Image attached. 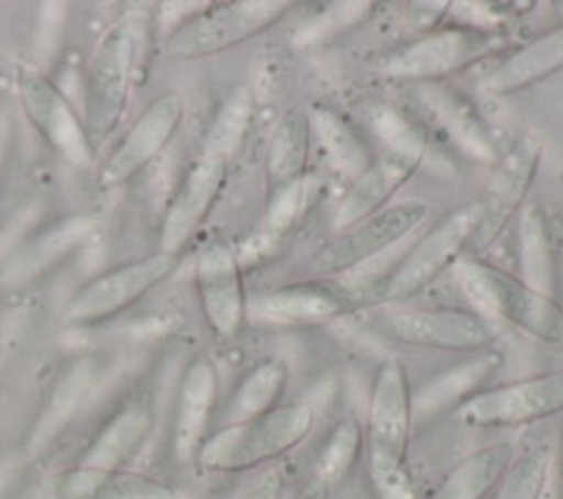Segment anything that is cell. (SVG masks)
I'll list each match as a JSON object with an SVG mask.
<instances>
[{"mask_svg": "<svg viewBox=\"0 0 563 499\" xmlns=\"http://www.w3.org/2000/svg\"><path fill=\"white\" fill-rule=\"evenodd\" d=\"M178 255L165 251L119 264L81 286L66 306L64 319L73 325L106 321L163 284L174 273Z\"/></svg>", "mask_w": 563, "mask_h": 499, "instance_id": "8fae6325", "label": "cell"}, {"mask_svg": "<svg viewBox=\"0 0 563 499\" xmlns=\"http://www.w3.org/2000/svg\"><path fill=\"white\" fill-rule=\"evenodd\" d=\"M374 127L391 154H398L420 165L427 152V138L416 123H411L407 117L391 108H380L374 114Z\"/></svg>", "mask_w": 563, "mask_h": 499, "instance_id": "e575fe53", "label": "cell"}, {"mask_svg": "<svg viewBox=\"0 0 563 499\" xmlns=\"http://www.w3.org/2000/svg\"><path fill=\"white\" fill-rule=\"evenodd\" d=\"M499 42V35L484 26L431 29L396 51L383 64V73L394 79L435 81L488 57Z\"/></svg>", "mask_w": 563, "mask_h": 499, "instance_id": "30bf717a", "label": "cell"}, {"mask_svg": "<svg viewBox=\"0 0 563 499\" xmlns=\"http://www.w3.org/2000/svg\"><path fill=\"white\" fill-rule=\"evenodd\" d=\"M156 411L147 393H132L121 400L95 429L77 464L128 468L154 433Z\"/></svg>", "mask_w": 563, "mask_h": 499, "instance_id": "ac0fdd59", "label": "cell"}, {"mask_svg": "<svg viewBox=\"0 0 563 499\" xmlns=\"http://www.w3.org/2000/svg\"><path fill=\"white\" fill-rule=\"evenodd\" d=\"M457 277L473 310L493 321L501 319L541 343L563 345V306L552 295L479 259L462 262Z\"/></svg>", "mask_w": 563, "mask_h": 499, "instance_id": "7a4b0ae2", "label": "cell"}, {"mask_svg": "<svg viewBox=\"0 0 563 499\" xmlns=\"http://www.w3.org/2000/svg\"><path fill=\"white\" fill-rule=\"evenodd\" d=\"M15 88L24 114L48 145L73 165H90L95 147L70 99L35 68H22L15 77Z\"/></svg>", "mask_w": 563, "mask_h": 499, "instance_id": "7c38bea8", "label": "cell"}, {"mask_svg": "<svg viewBox=\"0 0 563 499\" xmlns=\"http://www.w3.org/2000/svg\"><path fill=\"white\" fill-rule=\"evenodd\" d=\"M427 213L429 207L424 200H402L347 229H341L312 257L308 266L310 279H330L361 266L374 255H380L411 233Z\"/></svg>", "mask_w": 563, "mask_h": 499, "instance_id": "ba28073f", "label": "cell"}, {"mask_svg": "<svg viewBox=\"0 0 563 499\" xmlns=\"http://www.w3.org/2000/svg\"><path fill=\"white\" fill-rule=\"evenodd\" d=\"M411 387L400 361H385L374 378L363 429V451L372 481L405 473L413 426Z\"/></svg>", "mask_w": 563, "mask_h": 499, "instance_id": "5b68a950", "label": "cell"}, {"mask_svg": "<svg viewBox=\"0 0 563 499\" xmlns=\"http://www.w3.org/2000/svg\"><path fill=\"white\" fill-rule=\"evenodd\" d=\"M563 411V369L528 376L466 398L455 415L475 429H506L545 420Z\"/></svg>", "mask_w": 563, "mask_h": 499, "instance_id": "9c48e42d", "label": "cell"}, {"mask_svg": "<svg viewBox=\"0 0 563 499\" xmlns=\"http://www.w3.org/2000/svg\"><path fill=\"white\" fill-rule=\"evenodd\" d=\"M374 330L396 343L444 352H484L499 339L497 321L466 308H407L374 317Z\"/></svg>", "mask_w": 563, "mask_h": 499, "instance_id": "52a82bcc", "label": "cell"}, {"mask_svg": "<svg viewBox=\"0 0 563 499\" xmlns=\"http://www.w3.org/2000/svg\"><path fill=\"white\" fill-rule=\"evenodd\" d=\"M53 499H180L178 490L147 473L70 464L51 479Z\"/></svg>", "mask_w": 563, "mask_h": 499, "instance_id": "d6986e66", "label": "cell"}, {"mask_svg": "<svg viewBox=\"0 0 563 499\" xmlns=\"http://www.w3.org/2000/svg\"><path fill=\"white\" fill-rule=\"evenodd\" d=\"M352 306V295L330 279L284 284L253 301L255 314L275 323H319L347 312Z\"/></svg>", "mask_w": 563, "mask_h": 499, "instance_id": "ffe728a7", "label": "cell"}, {"mask_svg": "<svg viewBox=\"0 0 563 499\" xmlns=\"http://www.w3.org/2000/svg\"><path fill=\"white\" fill-rule=\"evenodd\" d=\"M196 292L207 325L220 339H233L246 319V292L240 262L224 240L209 242L196 262Z\"/></svg>", "mask_w": 563, "mask_h": 499, "instance_id": "e0dca14e", "label": "cell"}, {"mask_svg": "<svg viewBox=\"0 0 563 499\" xmlns=\"http://www.w3.org/2000/svg\"><path fill=\"white\" fill-rule=\"evenodd\" d=\"M328 486L310 475V479L299 488L295 499H328Z\"/></svg>", "mask_w": 563, "mask_h": 499, "instance_id": "74e56055", "label": "cell"}, {"mask_svg": "<svg viewBox=\"0 0 563 499\" xmlns=\"http://www.w3.org/2000/svg\"><path fill=\"white\" fill-rule=\"evenodd\" d=\"M249 121H251V97L246 90H240L218 110L213 123L205 134L200 149L220 154L233 160L235 152L244 141Z\"/></svg>", "mask_w": 563, "mask_h": 499, "instance_id": "836d02e7", "label": "cell"}, {"mask_svg": "<svg viewBox=\"0 0 563 499\" xmlns=\"http://www.w3.org/2000/svg\"><path fill=\"white\" fill-rule=\"evenodd\" d=\"M218 391L220 378L213 361L209 356L191 358L178 380L169 420L167 444L176 464L196 462L200 446L211 435Z\"/></svg>", "mask_w": 563, "mask_h": 499, "instance_id": "2e32d148", "label": "cell"}, {"mask_svg": "<svg viewBox=\"0 0 563 499\" xmlns=\"http://www.w3.org/2000/svg\"><path fill=\"white\" fill-rule=\"evenodd\" d=\"M290 7L288 0H233L209 4L169 33L165 55L176 62H189L224 53L275 26Z\"/></svg>", "mask_w": 563, "mask_h": 499, "instance_id": "3957f363", "label": "cell"}, {"mask_svg": "<svg viewBox=\"0 0 563 499\" xmlns=\"http://www.w3.org/2000/svg\"><path fill=\"white\" fill-rule=\"evenodd\" d=\"M90 365L86 361L73 363L55 382L46 407L40 413V420L31 433V448L46 446L73 418L79 409L88 387H90Z\"/></svg>", "mask_w": 563, "mask_h": 499, "instance_id": "4dcf8cb0", "label": "cell"}, {"mask_svg": "<svg viewBox=\"0 0 563 499\" xmlns=\"http://www.w3.org/2000/svg\"><path fill=\"white\" fill-rule=\"evenodd\" d=\"M422 99L427 108L435 114L442 127L453 136V141L479 160H497L495 143L479 119L477 110L457 92L444 86L422 88Z\"/></svg>", "mask_w": 563, "mask_h": 499, "instance_id": "83f0119b", "label": "cell"}, {"mask_svg": "<svg viewBox=\"0 0 563 499\" xmlns=\"http://www.w3.org/2000/svg\"><path fill=\"white\" fill-rule=\"evenodd\" d=\"M238 499H284V477L279 470H264Z\"/></svg>", "mask_w": 563, "mask_h": 499, "instance_id": "8d00e7d4", "label": "cell"}, {"mask_svg": "<svg viewBox=\"0 0 563 499\" xmlns=\"http://www.w3.org/2000/svg\"><path fill=\"white\" fill-rule=\"evenodd\" d=\"M563 70V24L526 42L504 57L486 77L484 88L495 97L515 95Z\"/></svg>", "mask_w": 563, "mask_h": 499, "instance_id": "7402d4cb", "label": "cell"}, {"mask_svg": "<svg viewBox=\"0 0 563 499\" xmlns=\"http://www.w3.org/2000/svg\"><path fill=\"white\" fill-rule=\"evenodd\" d=\"M18 235H20V229H15V226H9L0 233V268L7 262V257L13 253V244H15Z\"/></svg>", "mask_w": 563, "mask_h": 499, "instance_id": "f35d334b", "label": "cell"}, {"mask_svg": "<svg viewBox=\"0 0 563 499\" xmlns=\"http://www.w3.org/2000/svg\"><path fill=\"white\" fill-rule=\"evenodd\" d=\"M552 475V455L548 446L530 448L515 455L501 481L493 490V499H541Z\"/></svg>", "mask_w": 563, "mask_h": 499, "instance_id": "d6a6232c", "label": "cell"}, {"mask_svg": "<svg viewBox=\"0 0 563 499\" xmlns=\"http://www.w3.org/2000/svg\"><path fill=\"white\" fill-rule=\"evenodd\" d=\"M312 424L314 413L308 404H279L264 415L211 431L194 464L207 473L253 470L292 451L310 433Z\"/></svg>", "mask_w": 563, "mask_h": 499, "instance_id": "6da1fadb", "label": "cell"}, {"mask_svg": "<svg viewBox=\"0 0 563 499\" xmlns=\"http://www.w3.org/2000/svg\"><path fill=\"white\" fill-rule=\"evenodd\" d=\"M310 117L299 110H288L277 121L268 154H266V182L271 191L303 182L308 152H310Z\"/></svg>", "mask_w": 563, "mask_h": 499, "instance_id": "484cf974", "label": "cell"}, {"mask_svg": "<svg viewBox=\"0 0 563 499\" xmlns=\"http://www.w3.org/2000/svg\"><path fill=\"white\" fill-rule=\"evenodd\" d=\"M288 385V365L282 358H266L253 365L233 389L227 409L224 422H242L257 415H264L279 407V400Z\"/></svg>", "mask_w": 563, "mask_h": 499, "instance_id": "f1b7e54d", "label": "cell"}, {"mask_svg": "<svg viewBox=\"0 0 563 499\" xmlns=\"http://www.w3.org/2000/svg\"><path fill=\"white\" fill-rule=\"evenodd\" d=\"M229 167L231 158L200 149V154L185 169L165 209L158 251L180 255L191 235L202 226L216 207L224 189Z\"/></svg>", "mask_w": 563, "mask_h": 499, "instance_id": "4fadbf2b", "label": "cell"}, {"mask_svg": "<svg viewBox=\"0 0 563 499\" xmlns=\"http://www.w3.org/2000/svg\"><path fill=\"white\" fill-rule=\"evenodd\" d=\"M183 114L185 101L178 92H163L152 99L103 160L99 182L103 187H114L128 182L141 169H145L169 145L183 123Z\"/></svg>", "mask_w": 563, "mask_h": 499, "instance_id": "9a60e30c", "label": "cell"}, {"mask_svg": "<svg viewBox=\"0 0 563 499\" xmlns=\"http://www.w3.org/2000/svg\"><path fill=\"white\" fill-rule=\"evenodd\" d=\"M530 288L552 295L556 286V257L550 218L541 204H528L519 218V275Z\"/></svg>", "mask_w": 563, "mask_h": 499, "instance_id": "4316f807", "label": "cell"}, {"mask_svg": "<svg viewBox=\"0 0 563 499\" xmlns=\"http://www.w3.org/2000/svg\"><path fill=\"white\" fill-rule=\"evenodd\" d=\"M310 127L317 134L330 167L341 176L354 180L372 163L365 143L336 112L328 108H314L310 112Z\"/></svg>", "mask_w": 563, "mask_h": 499, "instance_id": "f546056e", "label": "cell"}, {"mask_svg": "<svg viewBox=\"0 0 563 499\" xmlns=\"http://www.w3.org/2000/svg\"><path fill=\"white\" fill-rule=\"evenodd\" d=\"M479 224V202H468L440 218L413 248L376 284L374 301L405 303L429 288L462 251L471 246Z\"/></svg>", "mask_w": 563, "mask_h": 499, "instance_id": "277c9868", "label": "cell"}, {"mask_svg": "<svg viewBox=\"0 0 563 499\" xmlns=\"http://www.w3.org/2000/svg\"><path fill=\"white\" fill-rule=\"evenodd\" d=\"M416 169L418 163L391 152L372 158V163L352 180L334 211L336 231L347 229L389 207V200L416 174Z\"/></svg>", "mask_w": 563, "mask_h": 499, "instance_id": "44dd1931", "label": "cell"}, {"mask_svg": "<svg viewBox=\"0 0 563 499\" xmlns=\"http://www.w3.org/2000/svg\"><path fill=\"white\" fill-rule=\"evenodd\" d=\"M95 229V220L88 215H73L55 226L46 229L37 237L24 242L15 248L0 268V275L9 284H24L35 279L40 273H46L51 266L64 259L81 246Z\"/></svg>", "mask_w": 563, "mask_h": 499, "instance_id": "603a6c76", "label": "cell"}, {"mask_svg": "<svg viewBox=\"0 0 563 499\" xmlns=\"http://www.w3.org/2000/svg\"><path fill=\"white\" fill-rule=\"evenodd\" d=\"M539 163L541 143L534 136H523L497 160L484 198L479 200V224L471 242L475 251H486L495 244L499 233L519 213L537 178Z\"/></svg>", "mask_w": 563, "mask_h": 499, "instance_id": "5bb4252c", "label": "cell"}, {"mask_svg": "<svg viewBox=\"0 0 563 499\" xmlns=\"http://www.w3.org/2000/svg\"><path fill=\"white\" fill-rule=\"evenodd\" d=\"M361 453H363V429L354 418H345L336 422L328 433L317 455L312 477L323 481L328 488H332L354 468Z\"/></svg>", "mask_w": 563, "mask_h": 499, "instance_id": "1f68e13d", "label": "cell"}, {"mask_svg": "<svg viewBox=\"0 0 563 499\" xmlns=\"http://www.w3.org/2000/svg\"><path fill=\"white\" fill-rule=\"evenodd\" d=\"M515 455L510 442L486 444L460 459L427 499H486L501 481Z\"/></svg>", "mask_w": 563, "mask_h": 499, "instance_id": "d4e9b609", "label": "cell"}, {"mask_svg": "<svg viewBox=\"0 0 563 499\" xmlns=\"http://www.w3.org/2000/svg\"><path fill=\"white\" fill-rule=\"evenodd\" d=\"M301 196H303V182L271 191L268 209H266V229H268V233L282 235L290 229V224L295 222V218L299 213Z\"/></svg>", "mask_w": 563, "mask_h": 499, "instance_id": "d590c367", "label": "cell"}, {"mask_svg": "<svg viewBox=\"0 0 563 499\" xmlns=\"http://www.w3.org/2000/svg\"><path fill=\"white\" fill-rule=\"evenodd\" d=\"M499 365H501V354L493 350H484L444 369L411 396L413 420L433 415L451 404L460 407L466 398L479 391L484 380H488Z\"/></svg>", "mask_w": 563, "mask_h": 499, "instance_id": "cb8c5ba5", "label": "cell"}, {"mask_svg": "<svg viewBox=\"0 0 563 499\" xmlns=\"http://www.w3.org/2000/svg\"><path fill=\"white\" fill-rule=\"evenodd\" d=\"M556 484H559V495L563 499V429H561V444H559V459H556Z\"/></svg>", "mask_w": 563, "mask_h": 499, "instance_id": "ab89813d", "label": "cell"}, {"mask_svg": "<svg viewBox=\"0 0 563 499\" xmlns=\"http://www.w3.org/2000/svg\"><path fill=\"white\" fill-rule=\"evenodd\" d=\"M134 53L132 24L117 22L99 37L90 55L84 81L81 119L95 149L112 136L125 112Z\"/></svg>", "mask_w": 563, "mask_h": 499, "instance_id": "8992f818", "label": "cell"}]
</instances>
